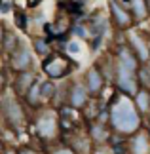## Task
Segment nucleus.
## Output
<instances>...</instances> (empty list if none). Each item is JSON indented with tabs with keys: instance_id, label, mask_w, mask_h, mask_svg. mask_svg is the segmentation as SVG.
<instances>
[{
	"instance_id": "nucleus-1",
	"label": "nucleus",
	"mask_w": 150,
	"mask_h": 154,
	"mask_svg": "<svg viewBox=\"0 0 150 154\" xmlns=\"http://www.w3.org/2000/svg\"><path fill=\"white\" fill-rule=\"evenodd\" d=\"M114 118H116V122L120 120H125L124 122V129H131V128H135L137 126V116H135V112L133 109L127 105V103H124V105H120L118 109H116V114H114Z\"/></svg>"
},
{
	"instance_id": "nucleus-5",
	"label": "nucleus",
	"mask_w": 150,
	"mask_h": 154,
	"mask_svg": "<svg viewBox=\"0 0 150 154\" xmlns=\"http://www.w3.org/2000/svg\"><path fill=\"white\" fill-rule=\"evenodd\" d=\"M133 14L137 19H145L146 17V0H135L133 2Z\"/></svg>"
},
{
	"instance_id": "nucleus-8",
	"label": "nucleus",
	"mask_w": 150,
	"mask_h": 154,
	"mask_svg": "<svg viewBox=\"0 0 150 154\" xmlns=\"http://www.w3.org/2000/svg\"><path fill=\"white\" fill-rule=\"evenodd\" d=\"M15 19H17V25H19V29H25V21H27V17L21 14V11H17L15 14Z\"/></svg>"
},
{
	"instance_id": "nucleus-3",
	"label": "nucleus",
	"mask_w": 150,
	"mask_h": 154,
	"mask_svg": "<svg viewBox=\"0 0 150 154\" xmlns=\"http://www.w3.org/2000/svg\"><path fill=\"white\" fill-rule=\"evenodd\" d=\"M29 61H31L29 53L21 48L19 53H15V57H14V67H17V69H27L29 67Z\"/></svg>"
},
{
	"instance_id": "nucleus-4",
	"label": "nucleus",
	"mask_w": 150,
	"mask_h": 154,
	"mask_svg": "<svg viewBox=\"0 0 150 154\" xmlns=\"http://www.w3.org/2000/svg\"><path fill=\"white\" fill-rule=\"evenodd\" d=\"M87 86H89V91H93V93L99 91V88H101V76H99L97 70H89V74H87Z\"/></svg>"
},
{
	"instance_id": "nucleus-9",
	"label": "nucleus",
	"mask_w": 150,
	"mask_h": 154,
	"mask_svg": "<svg viewBox=\"0 0 150 154\" xmlns=\"http://www.w3.org/2000/svg\"><path fill=\"white\" fill-rule=\"evenodd\" d=\"M51 90H53V86L50 84V82H47V84H44V86H42V91H40V95H42V97H46V95H51Z\"/></svg>"
},
{
	"instance_id": "nucleus-11",
	"label": "nucleus",
	"mask_w": 150,
	"mask_h": 154,
	"mask_svg": "<svg viewBox=\"0 0 150 154\" xmlns=\"http://www.w3.org/2000/svg\"><path fill=\"white\" fill-rule=\"evenodd\" d=\"M42 2V0H29V4H31V6H36V4H40Z\"/></svg>"
},
{
	"instance_id": "nucleus-10",
	"label": "nucleus",
	"mask_w": 150,
	"mask_h": 154,
	"mask_svg": "<svg viewBox=\"0 0 150 154\" xmlns=\"http://www.w3.org/2000/svg\"><path fill=\"white\" fill-rule=\"evenodd\" d=\"M36 51L38 53H46L47 51V46H46L44 40H36Z\"/></svg>"
},
{
	"instance_id": "nucleus-13",
	"label": "nucleus",
	"mask_w": 150,
	"mask_h": 154,
	"mask_svg": "<svg viewBox=\"0 0 150 154\" xmlns=\"http://www.w3.org/2000/svg\"><path fill=\"white\" fill-rule=\"evenodd\" d=\"M124 2H129V0H124Z\"/></svg>"
},
{
	"instance_id": "nucleus-12",
	"label": "nucleus",
	"mask_w": 150,
	"mask_h": 154,
	"mask_svg": "<svg viewBox=\"0 0 150 154\" xmlns=\"http://www.w3.org/2000/svg\"><path fill=\"white\" fill-rule=\"evenodd\" d=\"M0 44H2V27H0Z\"/></svg>"
},
{
	"instance_id": "nucleus-6",
	"label": "nucleus",
	"mask_w": 150,
	"mask_h": 154,
	"mask_svg": "<svg viewBox=\"0 0 150 154\" xmlns=\"http://www.w3.org/2000/svg\"><path fill=\"white\" fill-rule=\"evenodd\" d=\"M131 40H133V44H135V50H139V51H141V57H142V59H145V57H146V50H145V48H142V44H141V40H139V38H137V36H135V34H131Z\"/></svg>"
},
{
	"instance_id": "nucleus-7",
	"label": "nucleus",
	"mask_w": 150,
	"mask_h": 154,
	"mask_svg": "<svg viewBox=\"0 0 150 154\" xmlns=\"http://www.w3.org/2000/svg\"><path fill=\"white\" fill-rule=\"evenodd\" d=\"M137 101H139V105H141V109H142V110H146V109H148V93H146V91L139 93Z\"/></svg>"
},
{
	"instance_id": "nucleus-2",
	"label": "nucleus",
	"mask_w": 150,
	"mask_h": 154,
	"mask_svg": "<svg viewBox=\"0 0 150 154\" xmlns=\"http://www.w3.org/2000/svg\"><path fill=\"white\" fill-rule=\"evenodd\" d=\"M110 10H112V14L114 17H116V21H118V25L120 27H127L129 23H131V17L127 15V11H124V10H120L118 8V4H110Z\"/></svg>"
}]
</instances>
